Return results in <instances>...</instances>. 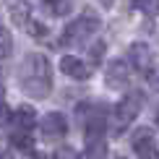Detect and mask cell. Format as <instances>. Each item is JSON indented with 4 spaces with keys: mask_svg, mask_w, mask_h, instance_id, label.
<instances>
[{
    "mask_svg": "<svg viewBox=\"0 0 159 159\" xmlns=\"http://www.w3.org/2000/svg\"><path fill=\"white\" fill-rule=\"evenodd\" d=\"M21 89L26 91L29 97H37V99H44L50 97V89H52V70H50V60L39 52H31V55L24 57V65H21Z\"/></svg>",
    "mask_w": 159,
    "mask_h": 159,
    "instance_id": "cell-1",
    "label": "cell"
},
{
    "mask_svg": "<svg viewBox=\"0 0 159 159\" xmlns=\"http://www.w3.org/2000/svg\"><path fill=\"white\" fill-rule=\"evenodd\" d=\"M97 29H99V18L91 11H86L78 21L65 26V31H63V37H60V47H78V44H84Z\"/></svg>",
    "mask_w": 159,
    "mask_h": 159,
    "instance_id": "cell-2",
    "label": "cell"
},
{
    "mask_svg": "<svg viewBox=\"0 0 159 159\" xmlns=\"http://www.w3.org/2000/svg\"><path fill=\"white\" fill-rule=\"evenodd\" d=\"M141 104H143V94L138 89L128 91V94L123 97V102L117 104V112H115V117H117V125H115L117 130H115V133H123V130L136 120L138 112H141Z\"/></svg>",
    "mask_w": 159,
    "mask_h": 159,
    "instance_id": "cell-3",
    "label": "cell"
},
{
    "mask_svg": "<svg viewBox=\"0 0 159 159\" xmlns=\"http://www.w3.org/2000/svg\"><path fill=\"white\" fill-rule=\"evenodd\" d=\"M133 151H136L138 159H159L157 141H154V136H151L149 128H141V130L133 136Z\"/></svg>",
    "mask_w": 159,
    "mask_h": 159,
    "instance_id": "cell-4",
    "label": "cell"
},
{
    "mask_svg": "<svg viewBox=\"0 0 159 159\" xmlns=\"http://www.w3.org/2000/svg\"><path fill=\"white\" fill-rule=\"evenodd\" d=\"M65 133H68V120H65V115H60V112L44 115V120H42V136L44 138H63Z\"/></svg>",
    "mask_w": 159,
    "mask_h": 159,
    "instance_id": "cell-5",
    "label": "cell"
},
{
    "mask_svg": "<svg viewBox=\"0 0 159 159\" xmlns=\"http://www.w3.org/2000/svg\"><path fill=\"white\" fill-rule=\"evenodd\" d=\"M128 78H130V70L123 60H112L107 65V73H104V81H107L110 89H123L128 86Z\"/></svg>",
    "mask_w": 159,
    "mask_h": 159,
    "instance_id": "cell-6",
    "label": "cell"
},
{
    "mask_svg": "<svg viewBox=\"0 0 159 159\" xmlns=\"http://www.w3.org/2000/svg\"><path fill=\"white\" fill-rule=\"evenodd\" d=\"M60 70L65 76H70V78H78V81H86L91 76V68H86V63L73 57V55H65L60 60Z\"/></svg>",
    "mask_w": 159,
    "mask_h": 159,
    "instance_id": "cell-7",
    "label": "cell"
},
{
    "mask_svg": "<svg viewBox=\"0 0 159 159\" xmlns=\"http://www.w3.org/2000/svg\"><path fill=\"white\" fill-rule=\"evenodd\" d=\"M128 55H130V63H133L138 70H151L154 55H151V50L146 47V44H141V42H133V44H130V50H128Z\"/></svg>",
    "mask_w": 159,
    "mask_h": 159,
    "instance_id": "cell-8",
    "label": "cell"
},
{
    "mask_svg": "<svg viewBox=\"0 0 159 159\" xmlns=\"http://www.w3.org/2000/svg\"><path fill=\"white\" fill-rule=\"evenodd\" d=\"M13 125H16V130H31L37 125V112L29 107V104H24V107H18L13 112Z\"/></svg>",
    "mask_w": 159,
    "mask_h": 159,
    "instance_id": "cell-9",
    "label": "cell"
},
{
    "mask_svg": "<svg viewBox=\"0 0 159 159\" xmlns=\"http://www.w3.org/2000/svg\"><path fill=\"white\" fill-rule=\"evenodd\" d=\"M29 18H31V5L29 3H13L11 5V21L16 26H29Z\"/></svg>",
    "mask_w": 159,
    "mask_h": 159,
    "instance_id": "cell-10",
    "label": "cell"
},
{
    "mask_svg": "<svg viewBox=\"0 0 159 159\" xmlns=\"http://www.w3.org/2000/svg\"><path fill=\"white\" fill-rule=\"evenodd\" d=\"M102 133H104V112H94L91 120L86 123V141L102 138Z\"/></svg>",
    "mask_w": 159,
    "mask_h": 159,
    "instance_id": "cell-11",
    "label": "cell"
},
{
    "mask_svg": "<svg viewBox=\"0 0 159 159\" xmlns=\"http://www.w3.org/2000/svg\"><path fill=\"white\" fill-rule=\"evenodd\" d=\"M107 157V146H104L102 138H94V141L86 143V149L81 151V159H104Z\"/></svg>",
    "mask_w": 159,
    "mask_h": 159,
    "instance_id": "cell-12",
    "label": "cell"
},
{
    "mask_svg": "<svg viewBox=\"0 0 159 159\" xmlns=\"http://www.w3.org/2000/svg\"><path fill=\"white\" fill-rule=\"evenodd\" d=\"M11 143L18 151H31L34 149V138L29 136V130H13L11 133Z\"/></svg>",
    "mask_w": 159,
    "mask_h": 159,
    "instance_id": "cell-13",
    "label": "cell"
},
{
    "mask_svg": "<svg viewBox=\"0 0 159 159\" xmlns=\"http://www.w3.org/2000/svg\"><path fill=\"white\" fill-rule=\"evenodd\" d=\"M44 5H47L55 16H68V13L73 11L76 0H44Z\"/></svg>",
    "mask_w": 159,
    "mask_h": 159,
    "instance_id": "cell-14",
    "label": "cell"
},
{
    "mask_svg": "<svg viewBox=\"0 0 159 159\" xmlns=\"http://www.w3.org/2000/svg\"><path fill=\"white\" fill-rule=\"evenodd\" d=\"M11 52H13V37H11L8 29L0 26V60H5Z\"/></svg>",
    "mask_w": 159,
    "mask_h": 159,
    "instance_id": "cell-15",
    "label": "cell"
},
{
    "mask_svg": "<svg viewBox=\"0 0 159 159\" xmlns=\"http://www.w3.org/2000/svg\"><path fill=\"white\" fill-rule=\"evenodd\" d=\"M133 5L141 13H146L149 18H154L157 13H159V0H133Z\"/></svg>",
    "mask_w": 159,
    "mask_h": 159,
    "instance_id": "cell-16",
    "label": "cell"
},
{
    "mask_svg": "<svg viewBox=\"0 0 159 159\" xmlns=\"http://www.w3.org/2000/svg\"><path fill=\"white\" fill-rule=\"evenodd\" d=\"M104 52H107V44L102 42V39H99V42H94L89 47V63H102V57H104Z\"/></svg>",
    "mask_w": 159,
    "mask_h": 159,
    "instance_id": "cell-17",
    "label": "cell"
},
{
    "mask_svg": "<svg viewBox=\"0 0 159 159\" xmlns=\"http://www.w3.org/2000/svg\"><path fill=\"white\" fill-rule=\"evenodd\" d=\"M26 29H29V34H31V37H44V34H47V29H44L42 24H29Z\"/></svg>",
    "mask_w": 159,
    "mask_h": 159,
    "instance_id": "cell-18",
    "label": "cell"
},
{
    "mask_svg": "<svg viewBox=\"0 0 159 159\" xmlns=\"http://www.w3.org/2000/svg\"><path fill=\"white\" fill-rule=\"evenodd\" d=\"M11 117H13V112H11V107H8V104H3V102H0V123L11 120Z\"/></svg>",
    "mask_w": 159,
    "mask_h": 159,
    "instance_id": "cell-19",
    "label": "cell"
},
{
    "mask_svg": "<svg viewBox=\"0 0 159 159\" xmlns=\"http://www.w3.org/2000/svg\"><path fill=\"white\" fill-rule=\"evenodd\" d=\"M3 97H5V81H3V73H0V102H3Z\"/></svg>",
    "mask_w": 159,
    "mask_h": 159,
    "instance_id": "cell-20",
    "label": "cell"
},
{
    "mask_svg": "<svg viewBox=\"0 0 159 159\" xmlns=\"http://www.w3.org/2000/svg\"><path fill=\"white\" fill-rule=\"evenodd\" d=\"M0 159H13V154L11 151H0Z\"/></svg>",
    "mask_w": 159,
    "mask_h": 159,
    "instance_id": "cell-21",
    "label": "cell"
},
{
    "mask_svg": "<svg viewBox=\"0 0 159 159\" xmlns=\"http://www.w3.org/2000/svg\"><path fill=\"white\" fill-rule=\"evenodd\" d=\"M115 0H99V5H112Z\"/></svg>",
    "mask_w": 159,
    "mask_h": 159,
    "instance_id": "cell-22",
    "label": "cell"
},
{
    "mask_svg": "<svg viewBox=\"0 0 159 159\" xmlns=\"http://www.w3.org/2000/svg\"><path fill=\"white\" fill-rule=\"evenodd\" d=\"M29 159H44L42 154H29Z\"/></svg>",
    "mask_w": 159,
    "mask_h": 159,
    "instance_id": "cell-23",
    "label": "cell"
},
{
    "mask_svg": "<svg viewBox=\"0 0 159 159\" xmlns=\"http://www.w3.org/2000/svg\"><path fill=\"white\" fill-rule=\"evenodd\" d=\"M154 120H157V125H159V110H157V117H154Z\"/></svg>",
    "mask_w": 159,
    "mask_h": 159,
    "instance_id": "cell-24",
    "label": "cell"
}]
</instances>
